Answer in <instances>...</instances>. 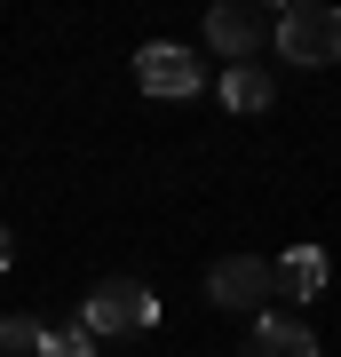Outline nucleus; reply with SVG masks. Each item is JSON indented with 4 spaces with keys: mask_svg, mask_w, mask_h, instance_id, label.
<instances>
[{
    "mask_svg": "<svg viewBox=\"0 0 341 357\" xmlns=\"http://www.w3.org/2000/svg\"><path fill=\"white\" fill-rule=\"evenodd\" d=\"M270 40H278L286 64H341V8H326V0H294V8L270 16Z\"/></svg>",
    "mask_w": 341,
    "mask_h": 357,
    "instance_id": "1",
    "label": "nucleus"
},
{
    "mask_svg": "<svg viewBox=\"0 0 341 357\" xmlns=\"http://www.w3.org/2000/svg\"><path fill=\"white\" fill-rule=\"evenodd\" d=\"M135 326H159V294L135 286V278H103L88 294V310H79V333H135Z\"/></svg>",
    "mask_w": 341,
    "mask_h": 357,
    "instance_id": "2",
    "label": "nucleus"
},
{
    "mask_svg": "<svg viewBox=\"0 0 341 357\" xmlns=\"http://www.w3.org/2000/svg\"><path fill=\"white\" fill-rule=\"evenodd\" d=\"M270 294H278V278H270V255H230V262L206 270V302H215V310H254V318H262Z\"/></svg>",
    "mask_w": 341,
    "mask_h": 357,
    "instance_id": "3",
    "label": "nucleus"
},
{
    "mask_svg": "<svg viewBox=\"0 0 341 357\" xmlns=\"http://www.w3.org/2000/svg\"><path fill=\"white\" fill-rule=\"evenodd\" d=\"M135 79H143V96H199L206 88V64L190 48H175V40H151V48L135 56Z\"/></svg>",
    "mask_w": 341,
    "mask_h": 357,
    "instance_id": "4",
    "label": "nucleus"
},
{
    "mask_svg": "<svg viewBox=\"0 0 341 357\" xmlns=\"http://www.w3.org/2000/svg\"><path fill=\"white\" fill-rule=\"evenodd\" d=\"M206 40H215L230 64H246V56L270 40V16H262V8H238V0H222V8L206 16Z\"/></svg>",
    "mask_w": 341,
    "mask_h": 357,
    "instance_id": "5",
    "label": "nucleus"
},
{
    "mask_svg": "<svg viewBox=\"0 0 341 357\" xmlns=\"http://www.w3.org/2000/svg\"><path fill=\"white\" fill-rule=\"evenodd\" d=\"M270 278H278L286 302H317L326 278H333V262H326V246H286V255L270 262Z\"/></svg>",
    "mask_w": 341,
    "mask_h": 357,
    "instance_id": "6",
    "label": "nucleus"
},
{
    "mask_svg": "<svg viewBox=\"0 0 341 357\" xmlns=\"http://www.w3.org/2000/svg\"><path fill=\"white\" fill-rule=\"evenodd\" d=\"M246 357H317V333H310L302 318H254Z\"/></svg>",
    "mask_w": 341,
    "mask_h": 357,
    "instance_id": "7",
    "label": "nucleus"
},
{
    "mask_svg": "<svg viewBox=\"0 0 341 357\" xmlns=\"http://www.w3.org/2000/svg\"><path fill=\"white\" fill-rule=\"evenodd\" d=\"M222 103H230V112H262V103H270V72L262 64H230L222 72Z\"/></svg>",
    "mask_w": 341,
    "mask_h": 357,
    "instance_id": "8",
    "label": "nucleus"
},
{
    "mask_svg": "<svg viewBox=\"0 0 341 357\" xmlns=\"http://www.w3.org/2000/svg\"><path fill=\"white\" fill-rule=\"evenodd\" d=\"M40 342H48L40 318H0V357H40Z\"/></svg>",
    "mask_w": 341,
    "mask_h": 357,
    "instance_id": "9",
    "label": "nucleus"
},
{
    "mask_svg": "<svg viewBox=\"0 0 341 357\" xmlns=\"http://www.w3.org/2000/svg\"><path fill=\"white\" fill-rule=\"evenodd\" d=\"M40 357H96V342L79 326H48V342H40Z\"/></svg>",
    "mask_w": 341,
    "mask_h": 357,
    "instance_id": "10",
    "label": "nucleus"
},
{
    "mask_svg": "<svg viewBox=\"0 0 341 357\" xmlns=\"http://www.w3.org/2000/svg\"><path fill=\"white\" fill-rule=\"evenodd\" d=\"M16 262V238H8V230H0V270H8Z\"/></svg>",
    "mask_w": 341,
    "mask_h": 357,
    "instance_id": "11",
    "label": "nucleus"
}]
</instances>
